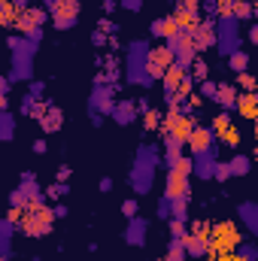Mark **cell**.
Listing matches in <instances>:
<instances>
[{
    "instance_id": "38",
    "label": "cell",
    "mask_w": 258,
    "mask_h": 261,
    "mask_svg": "<svg viewBox=\"0 0 258 261\" xmlns=\"http://www.w3.org/2000/svg\"><path fill=\"white\" fill-rule=\"evenodd\" d=\"M0 113H6V94H0Z\"/></svg>"
},
{
    "instance_id": "30",
    "label": "cell",
    "mask_w": 258,
    "mask_h": 261,
    "mask_svg": "<svg viewBox=\"0 0 258 261\" xmlns=\"http://www.w3.org/2000/svg\"><path fill=\"white\" fill-rule=\"evenodd\" d=\"M170 203H173V200H170V197H164V200L158 203V216H164V219H170Z\"/></svg>"
},
{
    "instance_id": "18",
    "label": "cell",
    "mask_w": 258,
    "mask_h": 261,
    "mask_svg": "<svg viewBox=\"0 0 258 261\" xmlns=\"http://www.w3.org/2000/svg\"><path fill=\"white\" fill-rule=\"evenodd\" d=\"M110 113H113V119H116L119 125H128V122H134V116H137V107H134L131 100H122V103H116Z\"/></svg>"
},
{
    "instance_id": "5",
    "label": "cell",
    "mask_w": 258,
    "mask_h": 261,
    "mask_svg": "<svg viewBox=\"0 0 258 261\" xmlns=\"http://www.w3.org/2000/svg\"><path fill=\"white\" fill-rule=\"evenodd\" d=\"M216 46H219L222 55H231V52L240 49V24H237V18H231V15L219 18V24H216Z\"/></svg>"
},
{
    "instance_id": "8",
    "label": "cell",
    "mask_w": 258,
    "mask_h": 261,
    "mask_svg": "<svg viewBox=\"0 0 258 261\" xmlns=\"http://www.w3.org/2000/svg\"><path fill=\"white\" fill-rule=\"evenodd\" d=\"M43 21H46V12L43 9H37V6H28V9H18L15 12V31L18 34H34V31H43Z\"/></svg>"
},
{
    "instance_id": "23",
    "label": "cell",
    "mask_w": 258,
    "mask_h": 261,
    "mask_svg": "<svg viewBox=\"0 0 258 261\" xmlns=\"http://www.w3.org/2000/svg\"><path fill=\"white\" fill-rule=\"evenodd\" d=\"M58 122H61V113H58L55 107H52L49 113H40V125H43L46 130H55L58 128Z\"/></svg>"
},
{
    "instance_id": "17",
    "label": "cell",
    "mask_w": 258,
    "mask_h": 261,
    "mask_svg": "<svg viewBox=\"0 0 258 261\" xmlns=\"http://www.w3.org/2000/svg\"><path fill=\"white\" fill-rule=\"evenodd\" d=\"M213 100L228 113V110H234V103H237V91L231 88V85H222V88H216V94H213Z\"/></svg>"
},
{
    "instance_id": "33",
    "label": "cell",
    "mask_w": 258,
    "mask_h": 261,
    "mask_svg": "<svg viewBox=\"0 0 258 261\" xmlns=\"http://www.w3.org/2000/svg\"><path fill=\"white\" fill-rule=\"evenodd\" d=\"M155 125H158V113L149 110V113H146V128H155Z\"/></svg>"
},
{
    "instance_id": "27",
    "label": "cell",
    "mask_w": 258,
    "mask_h": 261,
    "mask_svg": "<svg viewBox=\"0 0 258 261\" xmlns=\"http://www.w3.org/2000/svg\"><path fill=\"white\" fill-rule=\"evenodd\" d=\"M225 128H231V122H228V113H222V116H216V119L210 122V130H213V134H222Z\"/></svg>"
},
{
    "instance_id": "2",
    "label": "cell",
    "mask_w": 258,
    "mask_h": 261,
    "mask_svg": "<svg viewBox=\"0 0 258 261\" xmlns=\"http://www.w3.org/2000/svg\"><path fill=\"white\" fill-rule=\"evenodd\" d=\"M52 225H55V213L46 203L43 206H34V210H24L21 213V222H18V228L28 237H46L52 231Z\"/></svg>"
},
{
    "instance_id": "22",
    "label": "cell",
    "mask_w": 258,
    "mask_h": 261,
    "mask_svg": "<svg viewBox=\"0 0 258 261\" xmlns=\"http://www.w3.org/2000/svg\"><path fill=\"white\" fill-rule=\"evenodd\" d=\"M15 6H12V0H0V28H9L12 21H15Z\"/></svg>"
},
{
    "instance_id": "35",
    "label": "cell",
    "mask_w": 258,
    "mask_h": 261,
    "mask_svg": "<svg viewBox=\"0 0 258 261\" xmlns=\"http://www.w3.org/2000/svg\"><path fill=\"white\" fill-rule=\"evenodd\" d=\"M37 94H43V82H34L31 85V97H37Z\"/></svg>"
},
{
    "instance_id": "24",
    "label": "cell",
    "mask_w": 258,
    "mask_h": 261,
    "mask_svg": "<svg viewBox=\"0 0 258 261\" xmlns=\"http://www.w3.org/2000/svg\"><path fill=\"white\" fill-rule=\"evenodd\" d=\"M231 67H234V73H246V67H249V55L246 52H231Z\"/></svg>"
},
{
    "instance_id": "16",
    "label": "cell",
    "mask_w": 258,
    "mask_h": 261,
    "mask_svg": "<svg viewBox=\"0 0 258 261\" xmlns=\"http://www.w3.org/2000/svg\"><path fill=\"white\" fill-rule=\"evenodd\" d=\"M173 34H179V28H176V21H173V15H170V18H155V21H152V37H161V40H170Z\"/></svg>"
},
{
    "instance_id": "4",
    "label": "cell",
    "mask_w": 258,
    "mask_h": 261,
    "mask_svg": "<svg viewBox=\"0 0 258 261\" xmlns=\"http://www.w3.org/2000/svg\"><path fill=\"white\" fill-rule=\"evenodd\" d=\"M146 55H149V46L140 40V43H131L128 46V82L134 85H152V76L146 73Z\"/></svg>"
},
{
    "instance_id": "29",
    "label": "cell",
    "mask_w": 258,
    "mask_h": 261,
    "mask_svg": "<svg viewBox=\"0 0 258 261\" xmlns=\"http://www.w3.org/2000/svg\"><path fill=\"white\" fill-rule=\"evenodd\" d=\"M237 255H240L243 261H255V246H249V243H246V246H243V249H240Z\"/></svg>"
},
{
    "instance_id": "13",
    "label": "cell",
    "mask_w": 258,
    "mask_h": 261,
    "mask_svg": "<svg viewBox=\"0 0 258 261\" xmlns=\"http://www.w3.org/2000/svg\"><path fill=\"white\" fill-rule=\"evenodd\" d=\"M192 43L194 49H210L216 46V21H203L192 31Z\"/></svg>"
},
{
    "instance_id": "40",
    "label": "cell",
    "mask_w": 258,
    "mask_h": 261,
    "mask_svg": "<svg viewBox=\"0 0 258 261\" xmlns=\"http://www.w3.org/2000/svg\"><path fill=\"white\" fill-rule=\"evenodd\" d=\"M161 261H167V258H161Z\"/></svg>"
},
{
    "instance_id": "32",
    "label": "cell",
    "mask_w": 258,
    "mask_h": 261,
    "mask_svg": "<svg viewBox=\"0 0 258 261\" xmlns=\"http://www.w3.org/2000/svg\"><path fill=\"white\" fill-rule=\"evenodd\" d=\"M122 213H125L128 219H134V216H137V200H125V206H122Z\"/></svg>"
},
{
    "instance_id": "15",
    "label": "cell",
    "mask_w": 258,
    "mask_h": 261,
    "mask_svg": "<svg viewBox=\"0 0 258 261\" xmlns=\"http://www.w3.org/2000/svg\"><path fill=\"white\" fill-rule=\"evenodd\" d=\"M234 107H237V113H240L243 119H249V122L258 116V97L252 94V91H246V94H237V103H234Z\"/></svg>"
},
{
    "instance_id": "34",
    "label": "cell",
    "mask_w": 258,
    "mask_h": 261,
    "mask_svg": "<svg viewBox=\"0 0 258 261\" xmlns=\"http://www.w3.org/2000/svg\"><path fill=\"white\" fill-rule=\"evenodd\" d=\"M203 94L213 100V94H216V85H213V82H203Z\"/></svg>"
},
{
    "instance_id": "19",
    "label": "cell",
    "mask_w": 258,
    "mask_h": 261,
    "mask_svg": "<svg viewBox=\"0 0 258 261\" xmlns=\"http://www.w3.org/2000/svg\"><path fill=\"white\" fill-rule=\"evenodd\" d=\"M240 219H243V225H246V231H258V216H255V203L252 200H246L243 206H240Z\"/></svg>"
},
{
    "instance_id": "3",
    "label": "cell",
    "mask_w": 258,
    "mask_h": 261,
    "mask_svg": "<svg viewBox=\"0 0 258 261\" xmlns=\"http://www.w3.org/2000/svg\"><path fill=\"white\" fill-rule=\"evenodd\" d=\"M189 179H192V161H189V158H176V161L170 164V173H167L164 197H170V200L189 197Z\"/></svg>"
},
{
    "instance_id": "26",
    "label": "cell",
    "mask_w": 258,
    "mask_h": 261,
    "mask_svg": "<svg viewBox=\"0 0 258 261\" xmlns=\"http://www.w3.org/2000/svg\"><path fill=\"white\" fill-rule=\"evenodd\" d=\"M9 137H12V116L0 113V140H9Z\"/></svg>"
},
{
    "instance_id": "7",
    "label": "cell",
    "mask_w": 258,
    "mask_h": 261,
    "mask_svg": "<svg viewBox=\"0 0 258 261\" xmlns=\"http://www.w3.org/2000/svg\"><path fill=\"white\" fill-rule=\"evenodd\" d=\"M170 67H173V52H170L167 46L149 49V55H146V73H149L152 79H161Z\"/></svg>"
},
{
    "instance_id": "37",
    "label": "cell",
    "mask_w": 258,
    "mask_h": 261,
    "mask_svg": "<svg viewBox=\"0 0 258 261\" xmlns=\"http://www.w3.org/2000/svg\"><path fill=\"white\" fill-rule=\"evenodd\" d=\"M9 91V79L6 76H0V94H6Z\"/></svg>"
},
{
    "instance_id": "11",
    "label": "cell",
    "mask_w": 258,
    "mask_h": 261,
    "mask_svg": "<svg viewBox=\"0 0 258 261\" xmlns=\"http://www.w3.org/2000/svg\"><path fill=\"white\" fill-rule=\"evenodd\" d=\"M183 249H186V255H192V258H203V255H210V243H207V234H183Z\"/></svg>"
},
{
    "instance_id": "39",
    "label": "cell",
    "mask_w": 258,
    "mask_h": 261,
    "mask_svg": "<svg viewBox=\"0 0 258 261\" xmlns=\"http://www.w3.org/2000/svg\"><path fill=\"white\" fill-rule=\"evenodd\" d=\"M0 261H6V255H0Z\"/></svg>"
},
{
    "instance_id": "21",
    "label": "cell",
    "mask_w": 258,
    "mask_h": 261,
    "mask_svg": "<svg viewBox=\"0 0 258 261\" xmlns=\"http://www.w3.org/2000/svg\"><path fill=\"white\" fill-rule=\"evenodd\" d=\"M12 231H15V225L9 219H0V255H6V258H9V237H12Z\"/></svg>"
},
{
    "instance_id": "6",
    "label": "cell",
    "mask_w": 258,
    "mask_h": 261,
    "mask_svg": "<svg viewBox=\"0 0 258 261\" xmlns=\"http://www.w3.org/2000/svg\"><path fill=\"white\" fill-rule=\"evenodd\" d=\"M192 128H194V122L183 113V110H176V107H170L167 116H164V122H161L164 137H167V140H176V143H183V146H186V137L192 134Z\"/></svg>"
},
{
    "instance_id": "25",
    "label": "cell",
    "mask_w": 258,
    "mask_h": 261,
    "mask_svg": "<svg viewBox=\"0 0 258 261\" xmlns=\"http://www.w3.org/2000/svg\"><path fill=\"white\" fill-rule=\"evenodd\" d=\"M216 137H219L222 143H228V146H234V149L240 146V130L234 128V125H231V128H225L222 134H216Z\"/></svg>"
},
{
    "instance_id": "9",
    "label": "cell",
    "mask_w": 258,
    "mask_h": 261,
    "mask_svg": "<svg viewBox=\"0 0 258 261\" xmlns=\"http://www.w3.org/2000/svg\"><path fill=\"white\" fill-rule=\"evenodd\" d=\"M186 146H189V152L192 155H203V152H213L216 155V134L210 128H192V134L186 137Z\"/></svg>"
},
{
    "instance_id": "28",
    "label": "cell",
    "mask_w": 258,
    "mask_h": 261,
    "mask_svg": "<svg viewBox=\"0 0 258 261\" xmlns=\"http://www.w3.org/2000/svg\"><path fill=\"white\" fill-rule=\"evenodd\" d=\"M176 12H189V15H197V0H176Z\"/></svg>"
},
{
    "instance_id": "36",
    "label": "cell",
    "mask_w": 258,
    "mask_h": 261,
    "mask_svg": "<svg viewBox=\"0 0 258 261\" xmlns=\"http://www.w3.org/2000/svg\"><path fill=\"white\" fill-rule=\"evenodd\" d=\"M122 3H125L128 9H140V6H143V0H122Z\"/></svg>"
},
{
    "instance_id": "31",
    "label": "cell",
    "mask_w": 258,
    "mask_h": 261,
    "mask_svg": "<svg viewBox=\"0 0 258 261\" xmlns=\"http://www.w3.org/2000/svg\"><path fill=\"white\" fill-rule=\"evenodd\" d=\"M240 85H243L246 91H252V88H255V79H252L249 73H240Z\"/></svg>"
},
{
    "instance_id": "12",
    "label": "cell",
    "mask_w": 258,
    "mask_h": 261,
    "mask_svg": "<svg viewBox=\"0 0 258 261\" xmlns=\"http://www.w3.org/2000/svg\"><path fill=\"white\" fill-rule=\"evenodd\" d=\"M219 15H231V18H249L252 15V0H219Z\"/></svg>"
},
{
    "instance_id": "10",
    "label": "cell",
    "mask_w": 258,
    "mask_h": 261,
    "mask_svg": "<svg viewBox=\"0 0 258 261\" xmlns=\"http://www.w3.org/2000/svg\"><path fill=\"white\" fill-rule=\"evenodd\" d=\"M52 21H55V28H73L76 21H79V0H58L55 6H52Z\"/></svg>"
},
{
    "instance_id": "20",
    "label": "cell",
    "mask_w": 258,
    "mask_h": 261,
    "mask_svg": "<svg viewBox=\"0 0 258 261\" xmlns=\"http://www.w3.org/2000/svg\"><path fill=\"white\" fill-rule=\"evenodd\" d=\"M249 167H252L249 155H234V158L228 161V170H231V176H246V173H249Z\"/></svg>"
},
{
    "instance_id": "1",
    "label": "cell",
    "mask_w": 258,
    "mask_h": 261,
    "mask_svg": "<svg viewBox=\"0 0 258 261\" xmlns=\"http://www.w3.org/2000/svg\"><path fill=\"white\" fill-rule=\"evenodd\" d=\"M207 243H210V255H228L240 246V231L234 222H222L213 231H207Z\"/></svg>"
},
{
    "instance_id": "14",
    "label": "cell",
    "mask_w": 258,
    "mask_h": 261,
    "mask_svg": "<svg viewBox=\"0 0 258 261\" xmlns=\"http://www.w3.org/2000/svg\"><path fill=\"white\" fill-rule=\"evenodd\" d=\"M125 240H128L131 246H143L146 243V219H140V216L131 219L128 231H125Z\"/></svg>"
}]
</instances>
